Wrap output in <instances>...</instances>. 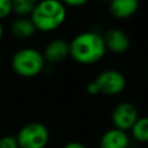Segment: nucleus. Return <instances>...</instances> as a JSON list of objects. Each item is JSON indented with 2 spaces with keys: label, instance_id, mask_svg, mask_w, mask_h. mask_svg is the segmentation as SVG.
I'll list each match as a JSON object with an SVG mask.
<instances>
[{
  "label": "nucleus",
  "instance_id": "obj_11",
  "mask_svg": "<svg viewBox=\"0 0 148 148\" xmlns=\"http://www.w3.org/2000/svg\"><path fill=\"white\" fill-rule=\"evenodd\" d=\"M35 31H36V28L32 24L31 20L25 17L16 18L10 25L12 35L18 39H28L35 34Z\"/></svg>",
  "mask_w": 148,
  "mask_h": 148
},
{
  "label": "nucleus",
  "instance_id": "obj_12",
  "mask_svg": "<svg viewBox=\"0 0 148 148\" xmlns=\"http://www.w3.org/2000/svg\"><path fill=\"white\" fill-rule=\"evenodd\" d=\"M132 135L140 142H148V117L138 118L131 128Z\"/></svg>",
  "mask_w": 148,
  "mask_h": 148
},
{
  "label": "nucleus",
  "instance_id": "obj_13",
  "mask_svg": "<svg viewBox=\"0 0 148 148\" xmlns=\"http://www.w3.org/2000/svg\"><path fill=\"white\" fill-rule=\"evenodd\" d=\"M37 3V0H13V12L22 17L31 15Z\"/></svg>",
  "mask_w": 148,
  "mask_h": 148
},
{
  "label": "nucleus",
  "instance_id": "obj_7",
  "mask_svg": "<svg viewBox=\"0 0 148 148\" xmlns=\"http://www.w3.org/2000/svg\"><path fill=\"white\" fill-rule=\"evenodd\" d=\"M103 40L106 50L113 53H124L130 47V38L126 32L119 29H109L103 35Z\"/></svg>",
  "mask_w": 148,
  "mask_h": 148
},
{
  "label": "nucleus",
  "instance_id": "obj_20",
  "mask_svg": "<svg viewBox=\"0 0 148 148\" xmlns=\"http://www.w3.org/2000/svg\"><path fill=\"white\" fill-rule=\"evenodd\" d=\"M99 1H102V2H105V1H109V2H110L111 0H99Z\"/></svg>",
  "mask_w": 148,
  "mask_h": 148
},
{
  "label": "nucleus",
  "instance_id": "obj_5",
  "mask_svg": "<svg viewBox=\"0 0 148 148\" xmlns=\"http://www.w3.org/2000/svg\"><path fill=\"white\" fill-rule=\"evenodd\" d=\"M98 87L99 94L113 96L120 94L126 87V79L123 73L114 69L101 72L94 80Z\"/></svg>",
  "mask_w": 148,
  "mask_h": 148
},
{
  "label": "nucleus",
  "instance_id": "obj_18",
  "mask_svg": "<svg viewBox=\"0 0 148 148\" xmlns=\"http://www.w3.org/2000/svg\"><path fill=\"white\" fill-rule=\"evenodd\" d=\"M64 148H86L82 143L80 142H76V141H72V142H68Z\"/></svg>",
  "mask_w": 148,
  "mask_h": 148
},
{
  "label": "nucleus",
  "instance_id": "obj_16",
  "mask_svg": "<svg viewBox=\"0 0 148 148\" xmlns=\"http://www.w3.org/2000/svg\"><path fill=\"white\" fill-rule=\"evenodd\" d=\"M64 5L71 6V7H80L88 2V0H60Z\"/></svg>",
  "mask_w": 148,
  "mask_h": 148
},
{
  "label": "nucleus",
  "instance_id": "obj_4",
  "mask_svg": "<svg viewBox=\"0 0 148 148\" xmlns=\"http://www.w3.org/2000/svg\"><path fill=\"white\" fill-rule=\"evenodd\" d=\"M49 130L42 123H30L23 126L16 141L18 148H44L49 142Z\"/></svg>",
  "mask_w": 148,
  "mask_h": 148
},
{
  "label": "nucleus",
  "instance_id": "obj_1",
  "mask_svg": "<svg viewBox=\"0 0 148 148\" xmlns=\"http://www.w3.org/2000/svg\"><path fill=\"white\" fill-rule=\"evenodd\" d=\"M106 52L103 36L94 31L76 35L69 43V56L80 64L89 65L99 61Z\"/></svg>",
  "mask_w": 148,
  "mask_h": 148
},
{
  "label": "nucleus",
  "instance_id": "obj_2",
  "mask_svg": "<svg viewBox=\"0 0 148 148\" xmlns=\"http://www.w3.org/2000/svg\"><path fill=\"white\" fill-rule=\"evenodd\" d=\"M66 18V7L60 0L38 1L30 15L36 30L50 32L58 29Z\"/></svg>",
  "mask_w": 148,
  "mask_h": 148
},
{
  "label": "nucleus",
  "instance_id": "obj_6",
  "mask_svg": "<svg viewBox=\"0 0 148 148\" xmlns=\"http://www.w3.org/2000/svg\"><path fill=\"white\" fill-rule=\"evenodd\" d=\"M138 110L136 108L128 102H123L118 104L113 111H112V124L114 128L121 130V131H127L131 130L132 126L135 124L138 120Z\"/></svg>",
  "mask_w": 148,
  "mask_h": 148
},
{
  "label": "nucleus",
  "instance_id": "obj_15",
  "mask_svg": "<svg viewBox=\"0 0 148 148\" xmlns=\"http://www.w3.org/2000/svg\"><path fill=\"white\" fill-rule=\"evenodd\" d=\"M0 148H18L16 138L12 135H5L0 138Z\"/></svg>",
  "mask_w": 148,
  "mask_h": 148
},
{
  "label": "nucleus",
  "instance_id": "obj_8",
  "mask_svg": "<svg viewBox=\"0 0 148 148\" xmlns=\"http://www.w3.org/2000/svg\"><path fill=\"white\" fill-rule=\"evenodd\" d=\"M69 56V44L64 39L51 40L44 50L43 57L46 61L59 62Z\"/></svg>",
  "mask_w": 148,
  "mask_h": 148
},
{
  "label": "nucleus",
  "instance_id": "obj_10",
  "mask_svg": "<svg viewBox=\"0 0 148 148\" xmlns=\"http://www.w3.org/2000/svg\"><path fill=\"white\" fill-rule=\"evenodd\" d=\"M130 138L125 131L112 128L101 138V148H128Z\"/></svg>",
  "mask_w": 148,
  "mask_h": 148
},
{
  "label": "nucleus",
  "instance_id": "obj_3",
  "mask_svg": "<svg viewBox=\"0 0 148 148\" xmlns=\"http://www.w3.org/2000/svg\"><path fill=\"white\" fill-rule=\"evenodd\" d=\"M45 65L43 54L36 49H22L12 58L13 71L22 77H34L38 75Z\"/></svg>",
  "mask_w": 148,
  "mask_h": 148
},
{
  "label": "nucleus",
  "instance_id": "obj_19",
  "mask_svg": "<svg viewBox=\"0 0 148 148\" xmlns=\"http://www.w3.org/2000/svg\"><path fill=\"white\" fill-rule=\"evenodd\" d=\"M2 35H3V28H2L1 20H0V42H1V39H2Z\"/></svg>",
  "mask_w": 148,
  "mask_h": 148
},
{
  "label": "nucleus",
  "instance_id": "obj_14",
  "mask_svg": "<svg viewBox=\"0 0 148 148\" xmlns=\"http://www.w3.org/2000/svg\"><path fill=\"white\" fill-rule=\"evenodd\" d=\"M13 12V0H0V20L7 17Z\"/></svg>",
  "mask_w": 148,
  "mask_h": 148
},
{
  "label": "nucleus",
  "instance_id": "obj_17",
  "mask_svg": "<svg viewBox=\"0 0 148 148\" xmlns=\"http://www.w3.org/2000/svg\"><path fill=\"white\" fill-rule=\"evenodd\" d=\"M87 91L90 94V95H96V94H99V90H98V87L97 84L95 83V81H91L88 86H87Z\"/></svg>",
  "mask_w": 148,
  "mask_h": 148
},
{
  "label": "nucleus",
  "instance_id": "obj_9",
  "mask_svg": "<svg viewBox=\"0 0 148 148\" xmlns=\"http://www.w3.org/2000/svg\"><path fill=\"white\" fill-rule=\"evenodd\" d=\"M110 13L118 20H125L134 15L139 8V0H111Z\"/></svg>",
  "mask_w": 148,
  "mask_h": 148
}]
</instances>
